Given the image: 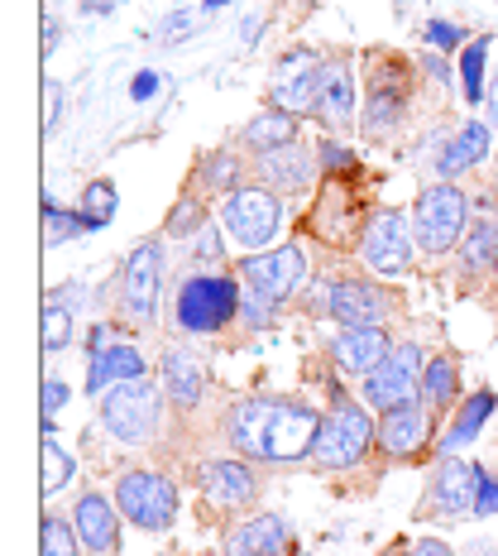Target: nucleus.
<instances>
[{"label": "nucleus", "instance_id": "f257e3e1", "mask_svg": "<svg viewBox=\"0 0 498 556\" xmlns=\"http://www.w3.org/2000/svg\"><path fill=\"white\" fill-rule=\"evenodd\" d=\"M240 278L230 274H192L178 283V298H173V321H178L188 336H216L226 331L230 321L240 317Z\"/></svg>", "mask_w": 498, "mask_h": 556}, {"label": "nucleus", "instance_id": "f03ea898", "mask_svg": "<svg viewBox=\"0 0 498 556\" xmlns=\"http://www.w3.org/2000/svg\"><path fill=\"white\" fill-rule=\"evenodd\" d=\"M331 413L321 417V432H317V466L321 470H350L360 466V460L369 456V446L379 442V422L365 413V403H355L350 393L331 389Z\"/></svg>", "mask_w": 498, "mask_h": 556}, {"label": "nucleus", "instance_id": "7ed1b4c3", "mask_svg": "<svg viewBox=\"0 0 498 556\" xmlns=\"http://www.w3.org/2000/svg\"><path fill=\"white\" fill-rule=\"evenodd\" d=\"M164 399H168V389H158L149 375L125 379V384L101 393V422H106V432L115 442L144 446L158 432V422H164Z\"/></svg>", "mask_w": 498, "mask_h": 556}, {"label": "nucleus", "instance_id": "20e7f679", "mask_svg": "<svg viewBox=\"0 0 498 556\" xmlns=\"http://www.w3.org/2000/svg\"><path fill=\"white\" fill-rule=\"evenodd\" d=\"M465 212H470V197L456 188V182H432L422 188L412 206V236L426 254H446L465 240Z\"/></svg>", "mask_w": 498, "mask_h": 556}, {"label": "nucleus", "instance_id": "39448f33", "mask_svg": "<svg viewBox=\"0 0 498 556\" xmlns=\"http://www.w3.org/2000/svg\"><path fill=\"white\" fill-rule=\"evenodd\" d=\"M115 508L144 532H168L178 518V484L164 470H125L115 480Z\"/></svg>", "mask_w": 498, "mask_h": 556}, {"label": "nucleus", "instance_id": "423d86ee", "mask_svg": "<svg viewBox=\"0 0 498 556\" xmlns=\"http://www.w3.org/2000/svg\"><path fill=\"white\" fill-rule=\"evenodd\" d=\"M422 345H393V351L379 361L374 369L365 375V408H379V413H388V408H403V403H417L422 399Z\"/></svg>", "mask_w": 498, "mask_h": 556}, {"label": "nucleus", "instance_id": "0eeeda50", "mask_svg": "<svg viewBox=\"0 0 498 556\" xmlns=\"http://www.w3.org/2000/svg\"><path fill=\"white\" fill-rule=\"evenodd\" d=\"M221 222L230 230V240L245 245V254H259L278 236L283 202H278L273 188H235V192H226V202H221Z\"/></svg>", "mask_w": 498, "mask_h": 556}, {"label": "nucleus", "instance_id": "6e6552de", "mask_svg": "<svg viewBox=\"0 0 498 556\" xmlns=\"http://www.w3.org/2000/svg\"><path fill=\"white\" fill-rule=\"evenodd\" d=\"M480 484H484V466L442 456V466L432 470V484H426L417 514L422 518H465L480 508Z\"/></svg>", "mask_w": 498, "mask_h": 556}, {"label": "nucleus", "instance_id": "1a4fd4ad", "mask_svg": "<svg viewBox=\"0 0 498 556\" xmlns=\"http://www.w3.org/2000/svg\"><path fill=\"white\" fill-rule=\"evenodd\" d=\"M235 278L250 288V293L269 298V303H283V298H293L297 288H303L307 260H303V250H297V245L259 250V254H245V260H240Z\"/></svg>", "mask_w": 498, "mask_h": 556}, {"label": "nucleus", "instance_id": "9d476101", "mask_svg": "<svg viewBox=\"0 0 498 556\" xmlns=\"http://www.w3.org/2000/svg\"><path fill=\"white\" fill-rule=\"evenodd\" d=\"M412 245H417L412 222H403V212H393V206H379V212L365 222V230H360L365 264L374 274H384V278H398L403 269H408Z\"/></svg>", "mask_w": 498, "mask_h": 556}, {"label": "nucleus", "instance_id": "9b49d317", "mask_svg": "<svg viewBox=\"0 0 498 556\" xmlns=\"http://www.w3.org/2000/svg\"><path fill=\"white\" fill-rule=\"evenodd\" d=\"M321 67L327 58L311 49H293L288 58H278L273 77H269V101L278 111H321Z\"/></svg>", "mask_w": 498, "mask_h": 556}, {"label": "nucleus", "instance_id": "f8f14e48", "mask_svg": "<svg viewBox=\"0 0 498 556\" xmlns=\"http://www.w3.org/2000/svg\"><path fill=\"white\" fill-rule=\"evenodd\" d=\"M196 490L212 508L221 514H245V508L259 500V475L250 470V460L235 456H212L196 466Z\"/></svg>", "mask_w": 498, "mask_h": 556}, {"label": "nucleus", "instance_id": "ddd939ff", "mask_svg": "<svg viewBox=\"0 0 498 556\" xmlns=\"http://www.w3.org/2000/svg\"><path fill=\"white\" fill-rule=\"evenodd\" d=\"M158 293H164V245H158V240H144V245H135V254L125 260L120 312L130 321H149L158 312Z\"/></svg>", "mask_w": 498, "mask_h": 556}, {"label": "nucleus", "instance_id": "4468645a", "mask_svg": "<svg viewBox=\"0 0 498 556\" xmlns=\"http://www.w3.org/2000/svg\"><path fill=\"white\" fill-rule=\"evenodd\" d=\"M327 307L341 327H384L393 312V293L374 278H335L327 288Z\"/></svg>", "mask_w": 498, "mask_h": 556}, {"label": "nucleus", "instance_id": "2eb2a0df", "mask_svg": "<svg viewBox=\"0 0 498 556\" xmlns=\"http://www.w3.org/2000/svg\"><path fill=\"white\" fill-rule=\"evenodd\" d=\"M317 432H321V417L307 408V403H278V417L269 427V442H264V460H303L307 451H317Z\"/></svg>", "mask_w": 498, "mask_h": 556}, {"label": "nucleus", "instance_id": "dca6fc26", "mask_svg": "<svg viewBox=\"0 0 498 556\" xmlns=\"http://www.w3.org/2000/svg\"><path fill=\"white\" fill-rule=\"evenodd\" d=\"M432 408H426L422 399L417 403H403V408H388L379 417V451H384L388 460H408L417 456L426 442H432Z\"/></svg>", "mask_w": 498, "mask_h": 556}, {"label": "nucleus", "instance_id": "f3484780", "mask_svg": "<svg viewBox=\"0 0 498 556\" xmlns=\"http://www.w3.org/2000/svg\"><path fill=\"white\" fill-rule=\"evenodd\" d=\"M73 528L87 556H120V508L101 490H87L73 508Z\"/></svg>", "mask_w": 498, "mask_h": 556}, {"label": "nucleus", "instance_id": "a211bd4d", "mask_svg": "<svg viewBox=\"0 0 498 556\" xmlns=\"http://www.w3.org/2000/svg\"><path fill=\"white\" fill-rule=\"evenodd\" d=\"M278 403H283V399H240L235 408L226 413L221 432H226V442L235 446L245 460H264V442H269V427L278 417Z\"/></svg>", "mask_w": 498, "mask_h": 556}, {"label": "nucleus", "instance_id": "6ab92c4d", "mask_svg": "<svg viewBox=\"0 0 498 556\" xmlns=\"http://www.w3.org/2000/svg\"><path fill=\"white\" fill-rule=\"evenodd\" d=\"M293 528L278 514H254L226 532V556H288Z\"/></svg>", "mask_w": 498, "mask_h": 556}, {"label": "nucleus", "instance_id": "aec40b11", "mask_svg": "<svg viewBox=\"0 0 498 556\" xmlns=\"http://www.w3.org/2000/svg\"><path fill=\"white\" fill-rule=\"evenodd\" d=\"M393 351L388 331L384 327H341V336L331 341V361L345 369V375H369L384 355Z\"/></svg>", "mask_w": 498, "mask_h": 556}, {"label": "nucleus", "instance_id": "412c9836", "mask_svg": "<svg viewBox=\"0 0 498 556\" xmlns=\"http://www.w3.org/2000/svg\"><path fill=\"white\" fill-rule=\"evenodd\" d=\"M164 389L173 399V408H196L206 393V369L202 361H196V351H188V345H168L164 351Z\"/></svg>", "mask_w": 498, "mask_h": 556}, {"label": "nucleus", "instance_id": "4be33fe9", "mask_svg": "<svg viewBox=\"0 0 498 556\" xmlns=\"http://www.w3.org/2000/svg\"><path fill=\"white\" fill-rule=\"evenodd\" d=\"M144 375H149V365L135 345H106V351H97L87 365V393L97 399V393L125 384V379H144Z\"/></svg>", "mask_w": 498, "mask_h": 556}, {"label": "nucleus", "instance_id": "5701e85b", "mask_svg": "<svg viewBox=\"0 0 498 556\" xmlns=\"http://www.w3.org/2000/svg\"><path fill=\"white\" fill-rule=\"evenodd\" d=\"M259 173L273 192H303L311 182V173H317V164H311V154L303 144H283L259 159Z\"/></svg>", "mask_w": 498, "mask_h": 556}, {"label": "nucleus", "instance_id": "b1692460", "mask_svg": "<svg viewBox=\"0 0 498 556\" xmlns=\"http://www.w3.org/2000/svg\"><path fill=\"white\" fill-rule=\"evenodd\" d=\"M321 115L331 125H350L355 121V73L350 58H331L321 67Z\"/></svg>", "mask_w": 498, "mask_h": 556}, {"label": "nucleus", "instance_id": "393cba45", "mask_svg": "<svg viewBox=\"0 0 498 556\" xmlns=\"http://www.w3.org/2000/svg\"><path fill=\"white\" fill-rule=\"evenodd\" d=\"M498 408V399L489 389H480V393H470L465 403H460V413H456V422H450V432L442 437V456H456V451H465L474 437H480V427L494 417Z\"/></svg>", "mask_w": 498, "mask_h": 556}, {"label": "nucleus", "instance_id": "a878e982", "mask_svg": "<svg viewBox=\"0 0 498 556\" xmlns=\"http://www.w3.org/2000/svg\"><path fill=\"white\" fill-rule=\"evenodd\" d=\"M240 139H245L254 154H273V149H283V144H297V115L269 106L264 115H254L245 130H240Z\"/></svg>", "mask_w": 498, "mask_h": 556}, {"label": "nucleus", "instance_id": "bb28decb", "mask_svg": "<svg viewBox=\"0 0 498 556\" xmlns=\"http://www.w3.org/2000/svg\"><path fill=\"white\" fill-rule=\"evenodd\" d=\"M489 130L494 125H480V121H470L465 130H460L450 144L442 149V159H436V168H442V178H460L465 168H474L484 154H489Z\"/></svg>", "mask_w": 498, "mask_h": 556}, {"label": "nucleus", "instance_id": "cd10ccee", "mask_svg": "<svg viewBox=\"0 0 498 556\" xmlns=\"http://www.w3.org/2000/svg\"><path fill=\"white\" fill-rule=\"evenodd\" d=\"M456 399H460V369L450 355H432L422 369V403L432 408L436 417L456 408Z\"/></svg>", "mask_w": 498, "mask_h": 556}, {"label": "nucleus", "instance_id": "c85d7f7f", "mask_svg": "<svg viewBox=\"0 0 498 556\" xmlns=\"http://www.w3.org/2000/svg\"><path fill=\"white\" fill-rule=\"evenodd\" d=\"M398 115H403V91L393 87V83H374L369 87V106H365V125L374 135H384L388 125H398Z\"/></svg>", "mask_w": 498, "mask_h": 556}, {"label": "nucleus", "instance_id": "c756f323", "mask_svg": "<svg viewBox=\"0 0 498 556\" xmlns=\"http://www.w3.org/2000/svg\"><path fill=\"white\" fill-rule=\"evenodd\" d=\"M484 58H489V34H480L474 43L460 49V83H465V101H470V106H480V97L489 91V83H484Z\"/></svg>", "mask_w": 498, "mask_h": 556}, {"label": "nucleus", "instance_id": "7c9ffc66", "mask_svg": "<svg viewBox=\"0 0 498 556\" xmlns=\"http://www.w3.org/2000/svg\"><path fill=\"white\" fill-rule=\"evenodd\" d=\"M82 222H87V230H106L111 222H115V182H106V178H97V182H87V192H82Z\"/></svg>", "mask_w": 498, "mask_h": 556}, {"label": "nucleus", "instance_id": "2f4dec72", "mask_svg": "<svg viewBox=\"0 0 498 556\" xmlns=\"http://www.w3.org/2000/svg\"><path fill=\"white\" fill-rule=\"evenodd\" d=\"M460 250H465V269H484V264L498 260V226L494 222H474L470 236L460 240Z\"/></svg>", "mask_w": 498, "mask_h": 556}, {"label": "nucleus", "instance_id": "473e14b6", "mask_svg": "<svg viewBox=\"0 0 498 556\" xmlns=\"http://www.w3.org/2000/svg\"><path fill=\"white\" fill-rule=\"evenodd\" d=\"M39 538H43V556H82V538H77V528L63 523L58 514H43Z\"/></svg>", "mask_w": 498, "mask_h": 556}, {"label": "nucleus", "instance_id": "72a5a7b5", "mask_svg": "<svg viewBox=\"0 0 498 556\" xmlns=\"http://www.w3.org/2000/svg\"><path fill=\"white\" fill-rule=\"evenodd\" d=\"M87 230L82 212H58L53 197H43V240L49 245H67V240H77Z\"/></svg>", "mask_w": 498, "mask_h": 556}, {"label": "nucleus", "instance_id": "f704fd0d", "mask_svg": "<svg viewBox=\"0 0 498 556\" xmlns=\"http://www.w3.org/2000/svg\"><path fill=\"white\" fill-rule=\"evenodd\" d=\"M73 341V312H67L63 303H49L43 307V351H63V345Z\"/></svg>", "mask_w": 498, "mask_h": 556}, {"label": "nucleus", "instance_id": "c9c22d12", "mask_svg": "<svg viewBox=\"0 0 498 556\" xmlns=\"http://www.w3.org/2000/svg\"><path fill=\"white\" fill-rule=\"evenodd\" d=\"M202 178L212 182L216 192H235V188H245V182H240V164H235V154H212L202 164Z\"/></svg>", "mask_w": 498, "mask_h": 556}, {"label": "nucleus", "instance_id": "e433bc0d", "mask_svg": "<svg viewBox=\"0 0 498 556\" xmlns=\"http://www.w3.org/2000/svg\"><path fill=\"white\" fill-rule=\"evenodd\" d=\"M67 480H73V456L58 451L53 442H43V494H58Z\"/></svg>", "mask_w": 498, "mask_h": 556}, {"label": "nucleus", "instance_id": "4c0bfd02", "mask_svg": "<svg viewBox=\"0 0 498 556\" xmlns=\"http://www.w3.org/2000/svg\"><path fill=\"white\" fill-rule=\"evenodd\" d=\"M426 43H432V49H460V43H465V29L460 25H450V20H426Z\"/></svg>", "mask_w": 498, "mask_h": 556}, {"label": "nucleus", "instance_id": "58836bf2", "mask_svg": "<svg viewBox=\"0 0 498 556\" xmlns=\"http://www.w3.org/2000/svg\"><path fill=\"white\" fill-rule=\"evenodd\" d=\"M240 288H245V283H240ZM273 307H278V303H269V298H259V293H250V288L240 293V317H245L250 327H269V321H273Z\"/></svg>", "mask_w": 498, "mask_h": 556}, {"label": "nucleus", "instance_id": "ea45409f", "mask_svg": "<svg viewBox=\"0 0 498 556\" xmlns=\"http://www.w3.org/2000/svg\"><path fill=\"white\" fill-rule=\"evenodd\" d=\"M321 168H327V173H350L355 154H350V149H341V144H321Z\"/></svg>", "mask_w": 498, "mask_h": 556}, {"label": "nucleus", "instance_id": "a19ab883", "mask_svg": "<svg viewBox=\"0 0 498 556\" xmlns=\"http://www.w3.org/2000/svg\"><path fill=\"white\" fill-rule=\"evenodd\" d=\"M196 222H202V206H196V202H188V206H182V212H178V216H173V222H168V230H173V236H188V230H192Z\"/></svg>", "mask_w": 498, "mask_h": 556}, {"label": "nucleus", "instance_id": "79ce46f5", "mask_svg": "<svg viewBox=\"0 0 498 556\" xmlns=\"http://www.w3.org/2000/svg\"><path fill=\"white\" fill-rule=\"evenodd\" d=\"M67 403V384L63 379H49V384H43V413H58Z\"/></svg>", "mask_w": 498, "mask_h": 556}, {"label": "nucleus", "instance_id": "37998d69", "mask_svg": "<svg viewBox=\"0 0 498 556\" xmlns=\"http://www.w3.org/2000/svg\"><path fill=\"white\" fill-rule=\"evenodd\" d=\"M158 91V73H139L130 83V101H149Z\"/></svg>", "mask_w": 498, "mask_h": 556}, {"label": "nucleus", "instance_id": "c03bdc74", "mask_svg": "<svg viewBox=\"0 0 498 556\" xmlns=\"http://www.w3.org/2000/svg\"><path fill=\"white\" fill-rule=\"evenodd\" d=\"M412 556H456V547L442 538H422V542H412Z\"/></svg>", "mask_w": 498, "mask_h": 556}, {"label": "nucleus", "instance_id": "a18cd8bd", "mask_svg": "<svg viewBox=\"0 0 498 556\" xmlns=\"http://www.w3.org/2000/svg\"><path fill=\"white\" fill-rule=\"evenodd\" d=\"M196 254H202V260H221V236H216V230H202V236H196Z\"/></svg>", "mask_w": 498, "mask_h": 556}, {"label": "nucleus", "instance_id": "49530a36", "mask_svg": "<svg viewBox=\"0 0 498 556\" xmlns=\"http://www.w3.org/2000/svg\"><path fill=\"white\" fill-rule=\"evenodd\" d=\"M474 514H498V480H489L484 475V484H480V508Z\"/></svg>", "mask_w": 498, "mask_h": 556}, {"label": "nucleus", "instance_id": "de8ad7c7", "mask_svg": "<svg viewBox=\"0 0 498 556\" xmlns=\"http://www.w3.org/2000/svg\"><path fill=\"white\" fill-rule=\"evenodd\" d=\"M192 25H196V15H168L164 20V39H182Z\"/></svg>", "mask_w": 498, "mask_h": 556}, {"label": "nucleus", "instance_id": "09e8293b", "mask_svg": "<svg viewBox=\"0 0 498 556\" xmlns=\"http://www.w3.org/2000/svg\"><path fill=\"white\" fill-rule=\"evenodd\" d=\"M58 39H63V29H58L53 20H43V53H53V49H58Z\"/></svg>", "mask_w": 498, "mask_h": 556}, {"label": "nucleus", "instance_id": "8fccbe9b", "mask_svg": "<svg viewBox=\"0 0 498 556\" xmlns=\"http://www.w3.org/2000/svg\"><path fill=\"white\" fill-rule=\"evenodd\" d=\"M484 101H489V125L498 130V77L489 83V91H484Z\"/></svg>", "mask_w": 498, "mask_h": 556}, {"label": "nucleus", "instance_id": "3c124183", "mask_svg": "<svg viewBox=\"0 0 498 556\" xmlns=\"http://www.w3.org/2000/svg\"><path fill=\"white\" fill-rule=\"evenodd\" d=\"M120 0H87V15H111Z\"/></svg>", "mask_w": 498, "mask_h": 556}, {"label": "nucleus", "instance_id": "603ef678", "mask_svg": "<svg viewBox=\"0 0 498 556\" xmlns=\"http://www.w3.org/2000/svg\"><path fill=\"white\" fill-rule=\"evenodd\" d=\"M426 73L442 77V83H446V58H426Z\"/></svg>", "mask_w": 498, "mask_h": 556}, {"label": "nucleus", "instance_id": "864d4df0", "mask_svg": "<svg viewBox=\"0 0 498 556\" xmlns=\"http://www.w3.org/2000/svg\"><path fill=\"white\" fill-rule=\"evenodd\" d=\"M221 5H230V0H206L202 10H206V15H212V10H221Z\"/></svg>", "mask_w": 498, "mask_h": 556}, {"label": "nucleus", "instance_id": "5fc2aeb1", "mask_svg": "<svg viewBox=\"0 0 498 556\" xmlns=\"http://www.w3.org/2000/svg\"><path fill=\"white\" fill-rule=\"evenodd\" d=\"M393 556H403V552H393ZM408 556H412V552H408Z\"/></svg>", "mask_w": 498, "mask_h": 556}, {"label": "nucleus", "instance_id": "6e6d98bb", "mask_svg": "<svg viewBox=\"0 0 498 556\" xmlns=\"http://www.w3.org/2000/svg\"><path fill=\"white\" fill-rule=\"evenodd\" d=\"M384 556H393V552H384Z\"/></svg>", "mask_w": 498, "mask_h": 556}, {"label": "nucleus", "instance_id": "4d7b16f0", "mask_svg": "<svg viewBox=\"0 0 498 556\" xmlns=\"http://www.w3.org/2000/svg\"><path fill=\"white\" fill-rule=\"evenodd\" d=\"M494 264H498V260H494Z\"/></svg>", "mask_w": 498, "mask_h": 556}]
</instances>
